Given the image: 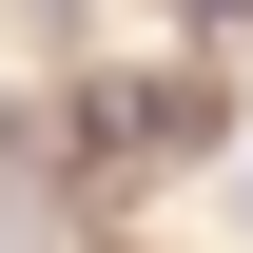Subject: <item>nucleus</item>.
Masks as SVG:
<instances>
[{
	"instance_id": "1",
	"label": "nucleus",
	"mask_w": 253,
	"mask_h": 253,
	"mask_svg": "<svg viewBox=\"0 0 253 253\" xmlns=\"http://www.w3.org/2000/svg\"><path fill=\"white\" fill-rule=\"evenodd\" d=\"M214 136V78H97V156H195Z\"/></svg>"
}]
</instances>
